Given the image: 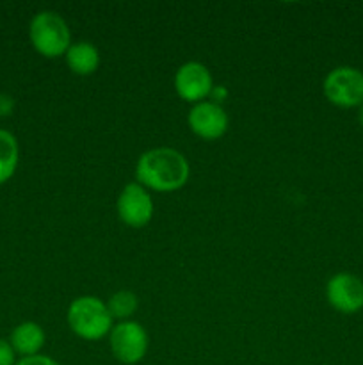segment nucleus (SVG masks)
<instances>
[{
  "mask_svg": "<svg viewBox=\"0 0 363 365\" xmlns=\"http://www.w3.org/2000/svg\"><path fill=\"white\" fill-rule=\"evenodd\" d=\"M191 177V166L182 152L167 146L142 153L135 164V178L142 187L155 192H174Z\"/></svg>",
  "mask_w": 363,
  "mask_h": 365,
  "instance_id": "nucleus-1",
  "label": "nucleus"
},
{
  "mask_svg": "<svg viewBox=\"0 0 363 365\" xmlns=\"http://www.w3.org/2000/svg\"><path fill=\"white\" fill-rule=\"evenodd\" d=\"M68 327L82 341H102L110 334L114 319L110 317L105 302L96 296L75 298L68 307Z\"/></svg>",
  "mask_w": 363,
  "mask_h": 365,
  "instance_id": "nucleus-2",
  "label": "nucleus"
},
{
  "mask_svg": "<svg viewBox=\"0 0 363 365\" xmlns=\"http://www.w3.org/2000/svg\"><path fill=\"white\" fill-rule=\"evenodd\" d=\"M28 38L39 56L57 59L71 46V32L66 20L56 11H39L31 21Z\"/></svg>",
  "mask_w": 363,
  "mask_h": 365,
  "instance_id": "nucleus-3",
  "label": "nucleus"
},
{
  "mask_svg": "<svg viewBox=\"0 0 363 365\" xmlns=\"http://www.w3.org/2000/svg\"><path fill=\"white\" fill-rule=\"evenodd\" d=\"M327 102L342 109L363 106V71L352 66L333 68L322 84Z\"/></svg>",
  "mask_w": 363,
  "mask_h": 365,
  "instance_id": "nucleus-4",
  "label": "nucleus"
},
{
  "mask_svg": "<svg viewBox=\"0 0 363 365\" xmlns=\"http://www.w3.org/2000/svg\"><path fill=\"white\" fill-rule=\"evenodd\" d=\"M148 334L144 327L135 321H121L114 324L109 334L110 353L117 362L135 365L148 353Z\"/></svg>",
  "mask_w": 363,
  "mask_h": 365,
  "instance_id": "nucleus-5",
  "label": "nucleus"
},
{
  "mask_svg": "<svg viewBox=\"0 0 363 365\" xmlns=\"http://www.w3.org/2000/svg\"><path fill=\"white\" fill-rule=\"evenodd\" d=\"M153 200L146 187L139 182H130L121 189L116 202V210L120 220L130 228H142L153 217Z\"/></svg>",
  "mask_w": 363,
  "mask_h": 365,
  "instance_id": "nucleus-6",
  "label": "nucleus"
},
{
  "mask_svg": "<svg viewBox=\"0 0 363 365\" xmlns=\"http://www.w3.org/2000/svg\"><path fill=\"white\" fill-rule=\"evenodd\" d=\"M214 78L209 68L198 61L182 64L174 73V91L182 100L189 103H199L210 98L214 89Z\"/></svg>",
  "mask_w": 363,
  "mask_h": 365,
  "instance_id": "nucleus-7",
  "label": "nucleus"
},
{
  "mask_svg": "<svg viewBox=\"0 0 363 365\" xmlns=\"http://www.w3.org/2000/svg\"><path fill=\"white\" fill-rule=\"evenodd\" d=\"M187 123L194 135L205 139V141H216L226 134L230 118H228L223 106L205 100V102L194 103L191 107Z\"/></svg>",
  "mask_w": 363,
  "mask_h": 365,
  "instance_id": "nucleus-8",
  "label": "nucleus"
},
{
  "mask_svg": "<svg viewBox=\"0 0 363 365\" xmlns=\"http://www.w3.org/2000/svg\"><path fill=\"white\" fill-rule=\"evenodd\" d=\"M327 303L337 312L351 316L363 309V280L351 273H337L326 284Z\"/></svg>",
  "mask_w": 363,
  "mask_h": 365,
  "instance_id": "nucleus-9",
  "label": "nucleus"
},
{
  "mask_svg": "<svg viewBox=\"0 0 363 365\" xmlns=\"http://www.w3.org/2000/svg\"><path fill=\"white\" fill-rule=\"evenodd\" d=\"M45 330L41 328V324L34 323V321L20 323L13 331H11L9 337L11 348H13V351L16 353V355H20L21 359L41 355V349L43 346H45Z\"/></svg>",
  "mask_w": 363,
  "mask_h": 365,
  "instance_id": "nucleus-10",
  "label": "nucleus"
},
{
  "mask_svg": "<svg viewBox=\"0 0 363 365\" xmlns=\"http://www.w3.org/2000/svg\"><path fill=\"white\" fill-rule=\"evenodd\" d=\"M64 59H66L68 68H70L75 75H78V77L93 75L100 66L98 48L89 41L71 43Z\"/></svg>",
  "mask_w": 363,
  "mask_h": 365,
  "instance_id": "nucleus-11",
  "label": "nucleus"
},
{
  "mask_svg": "<svg viewBox=\"0 0 363 365\" xmlns=\"http://www.w3.org/2000/svg\"><path fill=\"white\" fill-rule=\"evenodd\" d=\"M20 160L18 141L11 132L0 128V185L6 184L14 175Z\"/></svg>",
  "mask_w": 363,
  "mask_h": 365,
  "instance_id": "nucleus-12",
  "label": "nucleus"
},
{
  "mask_svg": "<svg viewBox=\"0 0 363 365\" xmlns=\"http://www.w3.org/2000/svg\"><path fill=\"white\" fill-rule=\"evenodd\" d=\"M107 309L112 319L130 321V317L137 312L139 298L132 291H117L105 302Z\"/></svg>",
  "mask_w": 363,
  "mask_h": 365,
  "instance_id": "nucleus-13",
  "label": "nucleus"
},
{
  "mask_svg": "<svg viewBox=\"0 0 363 365\" xmlns=\"http://www.w3.org/2000/svg\"><path fill=\"white\" fill-rule=\"evenodd\" d=\"M0 365H16V353L11 348L9 341L0 339Z\"/></svg>",
  "mask_w": 363,
  "mask_h": 365,
  "instance_id": "nucleus-14",
  "label": "nucleus"
},
{
  "mask_svg": "<svg viewBox=\"0 0 363 365\" xmlns=\"http://www.w3.org/2000/svg\"><path fill=\"white\" fill-rule=\"evenodd\" d=\"M16 365H60L59 362H56L53 359L46 355H36V356H27V359H20L16 362Z\"/></svg>",
  "mask_w": 363,
  "mask_h": 365,
  "instance_id": "nucleus-15",
  "label": "nucleus"
},
{
  "mask_svg": "<svg viewBox=\"0 0 363 365\" xmlns=\"http://www.w3.org/2000/svg\"><path fill=\"white\" fill-rule=\"evenodd\" d=\"M14 110V98L7 93H0V118L11 116Z\"/></svg>",
  "mask_w": 363,
  "mask_h": 365,
  "instance_id": "nucleus-16",
  "label": "nucleus"
},
{
  "mask_svg": "<svg viewBox=\"0 0 363 365\" xmlns=\"http://www.w3.org/2000/svg\"><path fill=\"white\" fill-rule=\"evenodd\" d=\"M226 96H228V89L224 88V86H214L212 93H210V102L219 103L221 106V102H224Z\"/></svg>",
  "mask_w": 363,
  "mask_h": 365,
  "instance_id": "nucleus-17",
  "label": "nucleus"
},
{
  "mask_svg": "<svg viewBox=\"0 0 363 365\" xmlns=\"http://www.w3.org/2000/svg\"><path fill=\"white\" fill-rule=\"evenodd\" d=\"M358 123H359V127L363 128V106L359 107V110H358Z\"/></svg>",
  "mask_w": 363,
  "mask_h": 365,
  "instance_id": "nucleus-18",
  "label": "nucleus"
}]
</instances>
